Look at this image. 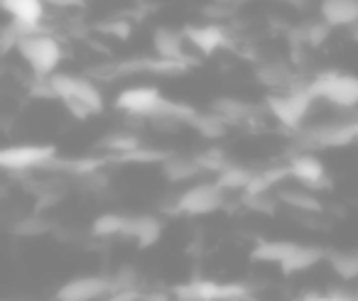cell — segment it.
I'll use <instances>...</instances> for the list:
<instances>
[{
  "instance_id": "cell-1",
  "label": "cell",
  "mask_w": 358,
  "mask_h": 301,
  "mask_svg": "<svg viewBox=\"0 0 358 301\" xmlns=\"http://www.w3.org/2000/svg\"><path fill=\"white\" fill-rule=\"evenodd\" d=\"M17 52L25 59V64L30 66L35 79L55 76L57 66H59L62 57H64L59 40H55L52 35H42V32H32V35L22 37L20 45H17Z\"/></svg>"
},
{
  "instance_id": "cell-2",
  "label": "cell",
  "mask_w": 358,
  "mask_h": 301,
  "mask_svg": "<svg viewBox=\"0 0 358 301\" xmlns=\"http://www.w3.org/2000/svg\"><path fill=\"white\" fill-rule=\"evenodd\" d=\"M312 94H309V84H297L285 94H275L265 98L268 113L278 118L285 128H299L302 120L307 118L309 108H312Z\"/></svg>"
},
{
  "instance_id": "cell-3",
  "label": "cell",
  "mask_w": 358,
  "mask_h": 301,
  "mask_svg": "<svg viewBox=\"0 0 358 301\" xmlns=\"http://www.w3.org/2000/svg\"><path fill=\"white\" fill-rule=\"evenodd\" d=\"M312 98H324L338 108H356L358 105V76L324 71L317 79L309 81Z\"/></svg>"
},
{
  "instance_id": "cell-4",
  "label": "cell",
  "mask_w": 358,
  "mask_h": 301,
  "mask_svg": "<svg viewBox=\"0 0 358 301\" xmlns=\"http://www.w3.org/2000/svg\"><path fill=\"white\" fill-rule=\"evenodd\" d=\"M174 299L177 301H250L248 286L243 284H221V281H209V279H199V281H189V284H182L174 289Z\"/></svg>"
},
{
  "instance_id": "cell-5",
  "label": "cell",
  "mask_w": 358,
  "mask_h": 301,
  "mask_svg": "<svg viewBox=\"0 0 358 301\" xmlns=\"http://www.w3.org/2000/svg\"><path fill=\"white\" fill-rule=\"evenodd\" d=\"M57 159L52 145H13L0 152V167L8 172L25 174L32 169H47Z\"/></svg>"
},
{
  "instance_id": "cell-6",
  "label": "cell",
  "mask_w": 358,
  "mask_h": 301,
  "mask_svg": "<svg viewBox=\"0 0 358 301\" xmlns=\"http://www.w3.org/2000/svg\"><path fill=\"white\" fill-rule=\"evenodd\" d=\"M50 84L55 89L57 98H62L64 103H81L91 110V113H101L103 110V96L94 86V81L81 79V76L71 74H55L50 76Z\"/></svg>"
},
{
  "instance_id": "cell-7",
  "label": "cell",
  "mask_w": 358,
  "mask_h": 301,
  "mask_svg": "<svg viewBox=\"0 0 358 301\" xmlns=\"http://www.w3.org/2000/svg\"><path fill=\"white\" fill-rule=\"evenodd\" d=\"M226 203V191L216 182H201L196 186L187 189L185 193H179L177 198V213L185 216H206Z\"/></svg>"
},
{
  "instance_id": "cell-8",
  "label": "cell",
  "mask_w": 358,
  "mask_h": 301,
  "mask_svg": "<svg viewBox=\"0 0 358 301\" xmlns=\"http://www.w3.org/2000/svg\"><path fill=\"white\" fill-rule=\"evenodd\" d=\"M356 140V120L353 123H331V125H317L299 135L297 145L307 152L314 149H329V147H346Z\"/></svg>"
},
{
  "instance_id": "cell-9",
  "label": "cell",
  "mask_w": 358,
  "mask_h": 301,
  "mask_svg": "<svg viewBox=\"0 0 358 301\" xmlns=\"http://www.w3.org/2000/svg\"><path fill=\"white\" fill-rule=\"evenodd\" d=\"M164 101L167 98H162V94L155 86H133V89H125L115 98V105L120 110H125L128 115H135V118L152 120L162 110Z\"/></svg>"
},
{
  "instance_id": "cell-10",
  "label": "cell",
  "mask_w": 358,
  "mask_h": 301,
  "mask_svg": "<svg viewBox=\"0 0 358 301\" xmlns=\"http://www.w3.org/2000/svg\"><path fill=\"white\" fill-rule=\"evenodd\" d=\"M113 294L108 277H76L57 289V301H101Z\"/></svg>"
},
{
  "instance_id": "cell-11",
  "label": "cell",
  "mask_w": 358,
  "mask_h": 301,
  "mask_svg": "<svg viewBox=\"0 0 358 301\" xmlns=\"http://www.w3.org/2000/svg\"><path fill=\"white\" fill-rule=\"evenodd\" d=\"M289 174H292L304 189H309V191H322V189L331 186L322 159L314 157V152L294 154L292 162H289Z\"/></svg>"
},
{
  "instance_id": "cell-12",
  "label": "cell",
  "mask_w": 358,
  "mask_h": 301,
  "mask_svg": "<svg viewBox=\"0 0 358 301\" xmlns=\"http://www.w3.org/2000/svg\"><path fill=\"white\" fill-rule=\"evenodd\" d=\"M0 6L30 35L40 32V22L45 17V0H0Z\"/></svg>"
},
{
  "instance_id": "cell-13",
  "label": "cell",
  "mask_w": 358,
  "mask_h": 301,
  "mask_svg": "<svg viewBox=\"0 0 358 301\" xmlns=\"http://www.w3.org/2000/svg\"><path fill=\"white\" fill-rule=\"evenodd\" d=\"M185 32H177L172 27H157L152 35V45L159 59L177 61V64H189V57L185 52Z\"/></svg>"
},
{
  "instance_id": "cell-14",
  "label": "cell",
  "mask_w": 358,
  "mask_h": 301,
  "mask_svg": "<svg viewBox=\"0 0 358 301\" xmlns=\"http://www.w3.org/2000/svg\"><path fill=\"white\" fill-rule=\"evenodd\" d=\"M182 32H185L187 42H192L201 54H214L224 47H231L229 35L219 25H187Z\"/></svg>"
},
{
  "instance_id": "cell-15",
  "label": "cell",
  "mask_w": 358,
  "mask_h": 301,
  "mask_svg": "<svg viewBox=\"0 0 358 301\" xmlns=\"http://www.w3.org/2000/svg\"><path fill=\"white\" fill-rule=\"evenodd\" d=\"M322 20L331 27L358 25V0H322Z\"/></svg>"
},
{
  "instance_id": "cell-16",
  "label": "cell",
  "mask_w": 358,
  "mask_h": 301,
  "mask_svg": "<svg viewBox=\"0 0 358 301\" xmlns=\"http://www.w3.org/2000/svg\"><path fill=\"white\" fill-rule=\"evenodd\" d=\"M255 76H258V81L263 86H268V89H275V91H280V89H292L294 86V71H292V66L289 64H285V61H263V64L255 69Z\"/></svg>"
},
{
  "instance_id": "cell-17",
  "label": "cell",
  "mask_w": 358,
  "mask_h": 301,
  "mask_svg": "<svg viewBox=\"0 0 358 301\" xmlns=\"http://www.w3.org/2000/svg\"><path fill=\"white\" fill-rule=\"evenodd\" d=\"M299 250V242H289V240H265L260 245H255L253 250V260L255 262H268V265H278L282 267L294 252Z\"/></svg>"
},
{
  "instance_id": "cell-18",
  "label": "cell",
  "mask_w": 358,
  "mask_h": 301,
  "mask_svg": "<svg viewBox=\"0 0 358 301\" xmlns=\"http://www.w3.org/2000/svg\"><path fill=\"white\" fill-rule=\"evenodd\" d=\"M159 233H162V223L155 216H130V226H128V235L138 242V247H150L159 240Z\"/></svg>"
},
{
  "instance_id": "cell-19",
  "label": "cell",
  "mask_w": 358,
  "mask_h": 301,
  "mask_svg": "<svg viewBox=\"0 0 358 301\" xmlns=\"http://www.w3.org/2000/svg\"><path fill=\"white\" fill-rule=\"evenodd\" d=\"M278 198H280V203L294 208V211H302V213H322L324 211L317 191H309V189H304V186L302 189H280Z\"/></svg>"
},
{
  "instance_id": "cell-20",
  "label": "cell",
  "mask_w": 358,
  "mask_h": 301,
  "mask_svg": "<svg viewBox=\"0 0 358 301\" xmlns=\"http://www.w3.org/2000/svg\"><path fill=\"white\" fill-rule=\"evenodd\" d=\"M162 172L169 182H187V179H194L199 174H204V169L199 167L196 157H177V154H169L162 162Z\"/></svg>"
},
{
  "instance_id": "cell-21",
  "label": "cell",
  "mask_w": 358,
  "mask_h": 301,
  "mask_svg": "<svg viewBox=\"0 0 358 301\" xmlns=\"http://www.w3.org/2000/svg\"><path fill=\"white\" fill-rule=\"evenodd\" d=\"M214 113L224 120L226 125H238V123H245L250 120V115L255 113L253 105L243 103L238 98H231V96H224L214 103Z\"/></svg>"
},
{
  "instance_id": "cell-22",
  "label": "cell",
  "mask_w": 358,
  "mask_h": 301,
  "mask_svg": "<svg viewBox=\"0 0 358 301\" xmlns=\"http://www.w3.org/2000/svg\"><path fill=\"white\" fill-rule=\"evenodd\" d=\"M128 226H130V216L123 213H103L94 221L91 226V235L96 237H113V235H128Z\"/></svg>"
},
{
  "instance_id": "cell-23",
  "label": "cell",
  "mask_w": 358,
  "mask_h": 301,
  "mask_svg": "<svg viewBox=\"0 0 358 301\" xmlns=\"http://www.w3.org/2000/svg\"><path fill=\"white\" fill-rule=\"evenodd\" d=\"M253 179H255V172H250V169H245V167H238V164H231L229 169H224V172L216 177V184H219L224 191L245 193L250 184H253Z\"/></svg>"
},
{
  "instance_id": "cell-24",
  "label": "cell",
  "mask_w": 358,
  "mask_h": 301,
  "mask_svg": "<svg viewBox=\"0 0 358 301\" xmlns=\"http://www.w3.org/2000/svg\"><path fill=\"white\" fill-rule=\"evenodd\" d=\"M324 257V250L322 247H309V245H299V250L294 252L292 257H289L287 262H285L280 270L285 272V274H299V272L309 270V267H314L319 260Z\"/></svg>"
},
{
  "instance_id": "cell-25",
  "label": "cell",
  "mask_w": 358,
  "mask_h": 301,
  "mask_svg": "<svg viewBox=\"0 0 358 301\" xmlns=\"http://www.w3.org/2000/svg\"><path fill=\"white\" fill-rule=\"evenodd\" d=\"M329 32H331V25H327L324 20L307 22V25H302V27H297V30H292V45L294 47H299V45L319 47L329 37Z\"/></svg>"
},
{
  "instance_id": "cell-26",
  "label": "cell",
  "mask_w": 358,
  "mask_h": 301,
  "mask_svg": "<svg viewBox=\"0 0 358 301\" xmlns=\"http://www.w3.org/2000/svg\"><path fill=\"white\" fill-rule=\"evenodd\" d=\"M99 147L110 152V157H120V154L133 152V149L143 147V145H140V138L135 133H110L101 140Z\"/></svg>"
},
{
  "instance_id": "cell-27",
  "label": "cell",
  "mask_w": 358,
  "mask_h": 301,
  "mask_svg": "<svg viewBox=\"0 0 358 301\" xmlns=\"http://www.w3.org/2000/svg\"><path fill=\"white\" fill-rule=\"evenodd\" d=\"M192 125L199 130V135H204V138H209V140L224 138L226 128H229L216 113H196V118L192 120Z\"/></svg>"
},
{
  "instance_id": "cell-28",
  "label": "cell",
  "mask_w": 358,
  "mask_h": 301,
  "mask_svg": "<svg viewBox=\"0 0 358 301\" xmlns=\"http://www.w3.org/2000/svg\"><path fill=\"white\" fill-rule=\"evenodd\" d=\"M329 262L341 279H356L358 277V252H331Z\"/></svg>"
},
{
  "instance_id": "cell-29",
  "label": "cell",
  "mask_w": 358,
  "mask_h": 301,
  "mask_svg": "<svg viewBox=\"0 0 358 301\" xmlns=\"http://www.w3.org/2000/svg\"><path fill=\"white\" fill-rule=\"evenodd\" d=\"M15 235H20V237H37V235H47V233L52 230V223L47 221L45 216H25V218H20V221L15 223Z\"/></svg>"
},
{
  "instance_id": "cell-30",
  "label": "cell",
  "mask_w": 358,
  "mask_h": 301,
  "mask_svg": "<svg viewBox=\"0 0 358 301\" xmlns=\"http://www.w3.org/2000/svg\"><path fill=\"white\" fill-rule=\"evenodd\" d=\"M169 154L159 152V149H150V147H138L128 154H120V157H113L115 162L120 164H152V162H164Z\"/></svg>"
},
{
  "instance_id": "cell-31",
  "label": "cell",
  "mask_w": 358,
  "mask_h": 301,
  "mask_svg": "<svg viewBox=\"0 0 358 301\" xmlns=\"http://www.w3.org/2000/svg\"><path fill=\"white\" fill-rule=\"evenodd\" d=\"M196 162H199V167L204 169V174L209 172V174H216V177H219L224 169L231 167L229 157H226L221 149H206V152L196 154Z\"/></svg>"
},
{
  "instance_id": "cell-32",
  "label": "cell",
  "mask_w": 358,
  "mask_h": 301,
  "mask_svg": "<svg viewBox=\"0 0 358 301\" xmlns=\"http://www.w3.org/2000/svg\"><path fill=\"white\" fill-rule=\"evenodd\" d=\"M30 32L25 30L22 25H17L15 20H10L8 22L3 30H0V52L3 54H8L10 50H17V45H20V40L22 37H27Z\"/></svg>"
},
{
  "instance_id": "cell-33",
  "label": "cell",
  "mask_w": 358,
  "mask_h": 301,
  "mask_svg": "<svg viewBox=\"0 0 358 301\" xmlns=\"http://www.w3.org/2000/svg\"><path fill=\"white\" fill-rule=\"evenodd\" d=\"M278 196H270V193H255V196H250V193H243V206H248L250 211L255 213H263V216H270V213H275V208H278Z\"/></svg>"
},
{
  "instance_id": "cell-34",
  "label": "cell",
  "mask_w": 358,
  "mask_h": 301,
  "mask_svg": "<svg viewBox=\"0 0 358 301\" xmlns=\"http://www.w3.org/2000/svg\"><path fill=\"white\" fill-rule=\"evenodd\" d=\"M99 32L115 37V40H128L130 37V22L128 20H106L99 25Z\"/></svg>"
},
{
  "instance_id": "cell-35",
  "label": "cell",
  "mask_w": 358,
  "mask_h": 301,
  "mask_svg": "<svg viewBox=\"0 0 358 301\" xmlns=\"http://www.w3.org/2000/svg\"><path fill=\"white\" fill-rule=\"evenodd\" d=\"M234 10L236 8H231V6H226V3H219V0H211L209 6H204V15L209 17V20H226V17H231L234 15Z\"/></svg>"
},
{
  "instance_id": "cell-36",
  "label": "cell",
  "mask_w": 358,
  "mask_h": 301,
  "mask_svg": "<svg viewBox=\"0 0 358 301\" xmlns=\"http://www.w3.org/2000/svg\"><path fill=\"white\" fill-rule=\"evenodd\" d=\"M304 301H358V296H351L348 291H329V294L307 296Z\"/></svg>"
},
{
  "instance_id": "cell-37",
  "label": "cell",
  "mask_w": 358,
  "mask_h": 301,
  "mask_svg": "<svg viewBox=\"0 0 358 301\" xmlns=\"http://www.w3.org/2000/svg\"><path fill=\"white\" fill-rule=\"evenodd\" d=\"M50 6H57V8H71V6H81L84 0H45Z\"/></svg>"
},
{
  "instance_id": "cell-38",
  "label": "cell",
  "mask_w": 358,
  "mask_h": 301,
  "mask_svg": "<svg viewBox=\"0 0 358 301\" xmlns=\"http://www.w3.org/2000/svg\"><path fill=\"white\" fill-rule=\"evenodd\" d=\"M143 301H172V296L162 294V291H152V294H145Z\"/></svg>"
},
{
  "instance_id": "cell-39",
  "label": "cell",
  "mask_w": 358,
  "mask_h": 301,
  "mask_svg": "<svg viewBox=\"0 0 358 301\" xmlns=\"http://www.w3.org/2000/svg\"><path fill=\"white\" fill-rule=\"evenodd\" d=\"M219 3H226V6H231V8H238V6H243V3H248V0H219Z\"/></svg>"
},
{
  "instance_id": "cell-40",
  "label": "cell",
  "mask_w": 358,
  "mask_h": 301,
  "mask_svg": "<svg viewBox=\"0 0 358 301\" xmlns=\"http://www.w3.org/2000/svg\"><path fill=\"white\" fill-rule=\"evenodd\" d=\"M353 40L358 42V25H356V30H353Z\"/></svg>"
},
{
  "instance_id": "cell-41",
  "label": "cell",
  "mask_w": 358,
  "mask_h": 301,
  "mask_svg": "<svg viewBox=\"0 0 358 301\" xmlns=\"http://www.w3.org/2000/svg\"><path fill=\"white\" fill-rule=\"evenodd\" d=\"M356 138H358V120H356Z\"/></svg>"
},
{
  "instance_id": "cell-42",
  "label": "cell",
  "mask_w": 358,
  "mask_h": 301,
  "mask_svg": "<svg viewBox=\"0 0 358 301\" xmlns=\"http://www.w3.org/2000/svg\"><path fill=\"white\" fill-rule=\"evenodd\" d=\"M292 3H294V0H292Z\"/></svg>"
}]
</instances>
